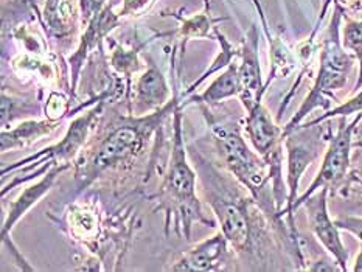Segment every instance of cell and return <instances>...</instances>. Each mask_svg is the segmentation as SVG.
I'll use <instances>...</instances> for the list:
<instances>
[{"label": "cell", "instance_id": "6da1fadb", "mask_svg": "<svg viewBox=\"0 0 362 272\" xmlns=\"http://www.w3.org/2000/svg\"><path fill=\"white\" fill-rule=\"evenodd\" d=\"M175 90L171 101L162 109L148 115H129L122 117L120 123H117L111 131L100 140V142L89 151L84 163L76 167L75 181L78 184V191L95 181L107 170L120 167L122 163L136 159L146 146L149 137L153 132L160 126L162 122L170 114L175 112L176 106H179V90Z\"/></svg>", "mask_w": 362, "mask_h": 272}, {"label": "cell", "instance_id": "7a4b0ae2", "mask_svg": "<svg viewBox=\"0 0 362 272\" xmlns=\"http://www.w3.org/2000/svg\"><path fill=\"white\" fill-rule=\"evenodd\" d=\"M196 170L204 185L207 204L214 210L221 232L229 241V244L238 254L254 251L257 237L262 225H257V220L252 213V206L257 204L254 198H246L233 187L229 179L224 177L211 162H207L198 155Z\"/></svg>", "mask_w": 362, "mask_h": 272}, {"label": "cell", "instance_id": "3957f363", "mask_svg": "<svg viewBox=\"0 0 362 272\" xmlns=\"http://www.w3.org/2000/svg\"><path fill=\"white\" fill-rule=\"evenodd\" d=\"M204 115L211 129L216 151L223 165L235 179L249 190L250 196L255 199L259 210L271 218L272 223L280 221L277 206L274 204V191L269 189L271 171L266 160L254 151H250L247 143L240 134L237 123H226L209 115L206 107H202Z\"/></svg>", "mask_w": 362, "mask_h": 272}, {"label": "cell", "instance_id": "277c9868", "mask_svg": "<svg viewBox=\"0 0 362 272\" xmlns=\"http://www.w3.org/2000/svg\"><path fill=\"white\" fill-rule=\"evenodd\" d=\"M196 170L192 168L187 159V151L182 136V109L176 106L173 112V143L171 154L167 168V175L160 185L159 196L163 204L160 208H167L168 220L171 215H176L182 225V235L190 240L192 227L194 223L214 227L216 221L204 213L199 198L196 196Z\"/></svg>", "mask_w": 362, "mask_h": 272}, {"label": "cell", "instance_id": "5b68a950", "mask_svg": "<svg viewBox=\"0 0 362 272\" xmlns=\"http://www.w3.org/2000/svg\"><path fill=\"white\" fill-rule=\"evenodd\" d=\"M341 18L342 10L339 4H337L332 23H329L327 37L324 41V49H322L320 53V67L316 76V81H314L310 95L305 98L300 109H298L297 114L291 119L286 126L283 128V138L300 126L305 117L311 114L314 109H327L329 106L328 98L333 97V92L342 89L345 83H347V78L355 59L345 52L339 39Z\"/></svg>", "mask_w": 362, "mask_h": 272}, {"label": "cell", "instance_id": "8992f818", "mask_svg": "<svg viewBox=\"0 0 362 272\" xmlns=\"http://www.w3.org/2000/svg\"><path fill=\"white\" fill-rule=\"evenodd\" d=\"M361 120L362 112L351 123H347L345 117H341L339 128H337L336 136L329 138L328 150L325 153L324 162H322V167L316 179H314L313 184L310 185V189L306 190L300 198H297V201L294 202L293 212H296L298 207H302L303 202L320 189H333V187L339 185L344 181L350 167L353 132H355Z\"/></svg>", "mask_w": 362, "mask_h": 272}, {"label": "cell", "instance_id": "52a82bcc", "mask_svg": "<svg viewBox=\"0 0 362 272\" xmlns=\"http://www.w3.org/2000/svg\"><path fill=\"white\" fill-rule=\"evenodd\" d=\"M103 103L105 101H100L95 107H92L90 111L80 115L78 119H75L72 123H70V126L64 134V137H62L58 143L47 146V148H44V150L37 151L36 154L27 155L25 159H21L19 162L13 163V165H10V167H4L2 176H6L8 173H13V171H16V170L28 171L45 160L47 162L54 160L59 163V160L69 162L74 158H76V154L80 153V150L86 143V140H88L93 124H95L98 117L101 115V112H103Z\"/></svg>", "mask_w": 362, "mask_h": 272}, {"label": "cell", "instance_id": "ba28073f", "mask_svg": "<svg viewBox=\"0 0 362 272\" xmlns=\"http://www.w3.org/2000/svg\"><path fill=\"white\" fill-rule=\"evenodd\" d=\"M70 167H72V163L70 162L54 163V165H52V168L42 176V179H39L36 184L30 185L28 189L23 190L18 196V199L10 202V206L6 208V212L4 215V223H2V243L10 249L14 263L23 271H33L35 268L30 266L28 261L23 259L22 254L18 251V247H16L13 243L11 232L14 229V225L18 224L22 218L25 216L30 210L33 208L37 202L53 189L61 173H64V171L69 170Z\"/></svg>", "mask_w": 362, "mask_h": 272}, {"label": "cell", "instance_id": "9c48e42d", "mask_svg": "<svg viewBox=\"0 0 362 272\" xmlns=\"http://www.w3.org/2000/svg\"><path fill=\"white\" fill-rule=\"evenodd\" d=\"M286 142V150H288V199L286 206L283 207L279 216H288V229L291 237H293L296 246L298 247V235L296 230L294 224V202L297 201V190L298 184H300V177L305 173V170L308 168L310 163L317 158L319 148L316 142L313 140H303V138H296L294 132H291L285 137ZM300 249V247H298Z\"/></svg>", "mask_w": 362, "mask_h": 272}, {"label": "cell", "instance_id": "30bf717a", "mask_svg": "<svg viewBox=\"0 0 362 272\" xmlns=\"http://www.w3.org/2000/svg\"><path fill=\"white\" fill-rule=\"evenodd\" d=\"M329 189H320L303 202L308 212L310 227L314 235L320 241L327 251L333 255L336 263L339 264L341 271H347L349 251L345 249L342 240L339 237V227L332 221L327 208V194Z\"/></svg>", "mask_w": 362, "mask_h": 272}, {"label": "cell", "instance_id": "8fae6325", "mask_svg": "<svg viewBox=\"0 0 362 272\" xmlns=\"http://www.w3.org/2000/svg\"><path fill=\"white\" fill-rule=\"evenodd\" d=\"M123 19L119 13L114 11V4H107L103 10H101L95 18H93L88 25H86L84 33L80 39L76 50L74 54H70L69 66L72 70V93H75L78 80H80V73L83 64L88 59L92 52L101 49L105 37L112 33V31L120 25Z\"/></svg>", "mask_w": 362, "mask_h": 272}, {"label": "cell", "instance_id": "7c38bea8", "mask_svg": "<svg viewBox=\"0 0 362 272\" xmlns=\"http://www.w3.org/2000/svg\"><path fill=\"white\" fill-rule=\"evenodd\" d=\"M241 64H238V75L241 81L240 100L246 111L254 106L255 101L263 100L267 85L262 80V69H259L258 57V31L252 25L244 37L240 50Z\"/></svg>", "mask_w": 362, "mask_h": 272}, {"label": "cell", "instance_id": "4fadbf2b", "mask_svg": "<svg viewBox=\"0 0 362 272\" xmlns=\"http://www.w3.org/2000/svg\"><path fill=\"white\" fill-rule=\"evenodd\" d=\"M146 61V70L137 78L136 85H134L136 106H134L132 115H146L159 111L163 106H167L175 95V90L171 92L162 70L149 57Z\"/></svg>", "mask_w": 362, "mask_h": 272}, {"label": "cell", "instance_id": "5bb4252c", "mask_svg": "<svg viewBox=\"0 0 362 272\" xmlns=\"http://www.w3.org/2000/svg\"><path fill=\"white\" fill-rule=\"evenodd\" d=\"M230 263L229 241L226 240L223 232L201 241L190 251H187L179 260L171 264V271H221L227 269Z\"/></svg>", "mask_w": 362, "mask_h": 272}, {"label": "cell", "instance_id": "9a60e30c", "mask_svg": "<svg viewBox=\"0 0 362 272\" xmlns=\"http://www.w3.org/2000/svg\"><path fill=\"white\" fill-rule=\"evenodd\" d=\"M41 22L54 39H66L75 35L78 22H81L80 4L76 0H45Z\"/></svg>", "mask_w": 362, "mask_h": 272}, {"label": "cell", "instance_id": "2e32d148", "mask_svg": "<svg viewBox=\"0 0 362 272\" xmlns=\"http://www.w3.org/2000/svg\"><path fill=\"white\" fill-rule=\"evenodd\" d=\"M62 120H27L19 123L16 128L4 129L2 138H0V150L2 153L19 150V148H25L31 143L37 142L39 138L45 136H50L52 132L59 126Z\"/></svg>", "mask_w": 362, "mask_h": 272}, {"label": "cell", "instance_id": "e0dca14e", "mask_svg": "<svg viewBox=\"0 0 362 272\" xmlns=\"http://www.w3.org/2000/svg\"><path fill=\"white\" fill-rule=\"evenodd\" d=\"M240 93H241V81L238 75V64H230L214 83L209 85L206 90L199 93V95H193L192 98H188L184 105L198 103V105L211 106L227 98L240 97Z\"/></svg>", "mask_w": 362, "mask_h": 272}, {"label": "cell", "instance_id": "ac0fdd59", "mask_svg": "<svg viewBox=\"0 0 362 272\" xmlns=\"http://www.w3.org/2000/svg\"><path fill=\"white\" fill-rule=\"evenodd\" d=\"M255 5L258 6V11L259 16H262V20H263V27L266 31V36H267V41H269V47H271V61H272V69H271V73L269 78H267V81L264 83L267 88H269V84L275 80V78H285L288 76L293 70L296 69V58L293 57V53L286 47V44L281 41L280 37H274L269 33V27H267L266 23V18L262 11V8L258 5V0H254Z\"/></svg>", "mask_w": 362, "mask_h": 272}, {"label": "cell", "instance_id": "d6986e66", "mask_svg": "<svg viewBox=\"0 0 362 272\" xmlns=\"http://www.w3.org/2000/svg\"><path fill=\"white\" fill-rule=\"evenodd\" d=\"M206 2V8H204V11L198 13V14H193L192 18H179V16H175L180 20V25H179V39L182 41V50L188 41H192V39H211L210 37V30H214L215 23L218 22H223L224 19L218 18L214 19L210 16V5H209V0H204Z\"/></svg>", "mask_w": 362, "mask_h": 272}, {"label": "cell", "instance_id": "ffe728a7", "mask_svg": "<svg viewBox=\"0 0 362 272\" xmlns=\"http://www.w3.org/2000/svg\"><path fill=\"white\" fill-rule=\"evenodd\" d=\"M214 33H215L216 39L219 41V45H221V49H219L218 57L215 58L214 62H211V66L206 70V72H204V73L201 75V78H199L198 81H194V83L190 85V88H188L185 95H188V93L194 92L196 88H198L199 84H202L204 81H206L210 75H214V73L219 72V70H221V69H227V67H229V66L232 64V59H233V58L240 57V52H238L237 49H235V47H233L229 41H227V37H226L216 27L214 28Z\"/></svg>", "mask_w": 362, "mask_h": 272}, {"label": "cell", "instance_id": "44dd1931", "mask_svg": "<svg viewBox=\"0 0 362 272\" xmlns=\"http://www.w3.org/2000/svg\"><path fill=\"white\" fill-rule=\"evenodd\" d=\"M140 47L137 49H124V47H117L112 50L111 58H109V64H111L117 73H120L128 84L131 83V76L140 69V59H139Z\"/></svg>", "mask_w": 362, "mask_h": 272}, {"label": "cell", "instance_id": "7402d4cb", "mask_svg": "<svg viewBox=\"0 0 362 272\" xmlns=\"http://www.w3.org/2000/svg\"><path fill=\"white\" fill-rule=\"evenodd\" d=\"M344 49L353 52L356 59L359 61V76L355 89H359L362 85V20H349L344 28L342 37Z\"/></svg>", "mask_w": 362, "mask_h": 272}, {"label": "cell", "instance_id": "603a6c76", "mask_svg": "<svg viewBox=\"0 0 362 272\" xmlns=\"http://www.w3.org/2000/svg\"><path fill=\"white\" fill-rule=\"evenodd\" d=\"M356 112H362V90L358 93V95L353 97L351 100L345 101L344 105L334 107L333 111H328L327 114L319 117V119L313 120L310 123H305V124H302V126H298L297 129H300V128H314V126H316V124L325 122L328 119H334V117H349V115L356 114Z\"/></svg>", "mask_w": 362, "mask_h": 272}, {"label": "cell", "instance_id": "cb8c5ba5", "mask_svg": "<svg viewBox=\"0 0 362 272\" xmlns=\"http://www.w3.org/2000/svg\"><path fill=\"white\" fill-rule=\"evenodd\" d=\"M69 101L61 93H52L45 105V117L50 120H62L67 115Z\"/></svg>", "mask_w": 362, "mask_h": 272}, {"label": "cell", "instance_id": "d4e9b609", "mask_svg": "<svg viewBox=\"0 0 362 272\" xmlns=\"http://www.w3.org/2000/svg\"><path fill=\"white\" fill-rule=\"evenodd\" d=\"M157 0H123V5L119 10V16L124 20L128 18H137L151 10Z\"/></svg>", "mask_w": 362, "mask_h": 272}, {"label": "cell", "instance_id": "484cf974", "mask_svg": "<svg viewBox=\"0 0 362 272\" xmlns=\"http://www.w3.org/2000/svg\"><path fill=\"white\" fill-rule=\"evenodd\" d=\"M81 23L86 27L107 5V0H80Z\"/></svg>", "mask_w": 362, "mask_h": 272}, {"label": "cell", "instance_id": "4316f807", "mask_svg": "<svg viewBox=\"0 0 362 272\" xmlns=\"http://www.w3.org/2000/svg\"><path fill=\"white\" fill-rule=\"evenodd\" d=\"M334 223L341 230H347L362 241V218L347 216V218H342V220H337Z\"/></svg>", "mask_w": 362, "mask_h": 272}, {"label": "cell", "instance_id": "83f0119b", "mask_svg": "<svg viewBox=\"0 0 362 272\" xmlns=\"http://www.w3.org/2000/svg\"><path fill=\"white\" fill-rule=\"evenodd\" d=\"M353 271L355 272L362 271V249H361V254L358 255V260H356V264H355V268H353Z\"/></svg>", "mask_w": 362, "mask_h": 272}, {"label": "cell", "instance_id": "f1b7e54d", "mask_svg": "<svg viewBox=\"0 0 362 272\" xmlns=\"http://www.w3.org/2000/svg\"><path fill=\"white\" fill-rule=\"evenodd\" d=\"M355 146H356V148H362V143H356Z\"/></svg>", "mask_w": 362, "mask_h": 272}]
</instances>
